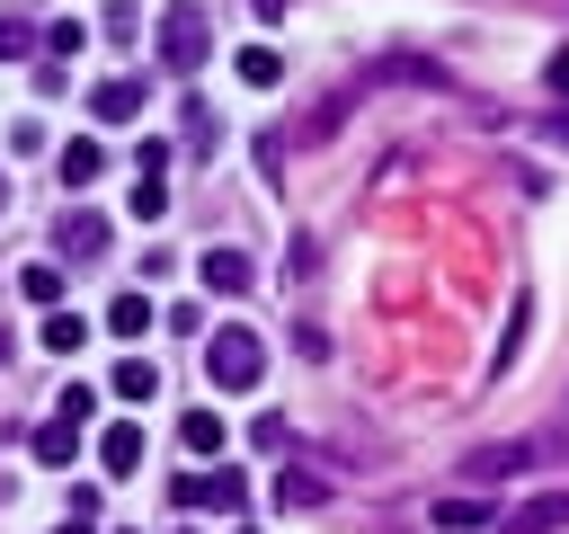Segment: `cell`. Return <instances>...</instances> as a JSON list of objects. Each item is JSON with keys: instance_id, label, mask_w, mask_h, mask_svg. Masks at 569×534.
I'll return each mask as SVG.
<instances>
[{"instance_id": "1", "label": "cell", "mask_w": 569, "mask_h": 534, "mask_svg": "<svg viewBox=\"0 0 569 534\" xmlns=\"http://www.w3.org/2000/svg\"><path fill=\"white\" fill-rule=\"evenodd\" d=\"M204 53H213V9L204 0H169L160 9V62L169 71H204Z\"/></svg>"}, {"instance_id": "2", "label": "cell", "mask_w": 569, "mask_h": 534, "mask_svg": "<svg viewBox=\"0 0 569 534\" xmlns=\"http://www.w3.org/2000/svg\"><path fill=\"white\" fill-rule=\"evenodd\" d=\"M169 498H178L187 516H240V507H249V481H240V463H222V454H213V472H187Z\"/></svg>"}, {"instance_id": "3", "label": "cell", "mask_w": 569, "mask_h": 534, "mask_svg": "<svg viewBox=\"0 0 569 534\" xmlns=\"http://www.w3.org/2000/svg\"><path fill=\"white\" fill-rule=\"evenodd\" d=\"M204 374H213L222 392H249V383L267 374V347H258V329H213V347H204Z\"/></svg>"}, {"instance_id": "4", "label": "cell", "mask_w": 569, "mask_h": 534, "mask_svg": "<svg viewBox=\"0 0 569 534\" xmlns=\"http://www.w3.org/2000/svg\"><path fill=\"white\" fill-rule=\"evenodd\" d=\"M551 445H533V436H498V445H471L462 454V472L471 481H507V472H525V463H542Z\"/></svg>"}, {"instance_id": "5", "label": "cell", "mask_w": 569, "mask_h": 534, "mask_svg": "<svg viewBox=\"0 0 569 534\" xmlns=\"http://www.w3.org/2000/svg\"><path fill=\"white\" fill-rule=\"evenodd\" d=\"M142 107H151V80H142V71H116V80L89 89V116H98V125H124V116H142Z\"/></svg>"}, {"instance_id": "6", "label": "cell", "mask_w": 569, "mask_h": 534, "mask_svg": "<svg viewBox=\"0 0 569 534\" xmlns=\"http://www.w3.org/2000/svg\"><path fill=\"white\" fill-rule=\"evenodd\" d=\"M98 249H107V222H98V214H80V205H71V214H62V222H53V258H98Z\"/></svg>"}, {"instance_id": "7", "label": "cell", "mask_w": 569, "mask_h": 534, "mask_svg": "<svg viewBox=\"0 0 569 534\" xmlns=\"http://www.w3.org/2000/svg\"><path fill=\"white\" fill-rule=\"evenodd\" d=\"M196 276H204V294H249V249H231V240H222V249H204V258H196Z\"/></svg>"}, {"instance_id": "8", "label": "cell", "mask_w": 569, "mask_h": 534, "mask_svg": "<svg viewBox=\"0 0 569 534\" xmlns=\"http://www.w3.org/2000/svg\"><path fill=\"white\" fill-rule=\"evenodd\" d=\"M445 534H480V525H498V498H471V490H453V498H436L427 507Z\"/></svg>"}, {"instance_id": "9", "label": "cell", "mask_w": 569, "mask_h": 534, "mask_svg": "<svg viewBox=\"0 0 569 534\" xmlns=\"http://www.w3.org/2000/svg\"><path fill=\"white\" fill-rule=\"evenodd\" d=\"M569 525V490H533L516 516H507V534H560Z\"/></svg>"}, {"instance_id": "10", "label": "cell", "mask_w": 569, "mask_h": 534, "mask_svg": "<svg viewBox=\"0 0 569 534\" xmlns=\"http://www.w3.org/2000/svg\"><path fill=\"white\" fill-rule=\"evenodd\" d=\"M107 383H116V400H151V392H160V365H151V356H116Z\"/></svg>"}, {"instance_id": "11", "label": "cell", "mask_w": 569, "mask_h": 534, "mask_svg": "<svg viewBox=\"0 0 569 534\" xmlns=\"http://www.w3.org/2000/svg\"><path fill=\"white\" fill-rule=\"evenodd\" d=\"M27 454H36V463H53V472H62V463H71V454H80V427H71V418H53V427H36V436H27Z\"/></svg>"}, {"instance_id": "12", "label": "cell", "mask_w": 569, "mask_h": 534, "mask_svg": "<svg viewBox=\"0 0 569 534\" xmlns=\"http://www.w3.org/2000/svg\"><path fill=\"white\" fill-rule=\"evenodd\" d=\"M44 347H53V356H80V347H89V320L53 303V312H44Z\"/></svg>"}, {"instance_id": "13", "label": "cell", "mask_w": 569, "mask_h": 534, "mask_svg": "<svg viewBox=\"0 0 569 534\" xmlns=\"http://www.w3.org/2000/svg\"><path fill=\"white\" fill-rule=\"evenodd\" d=\"M276 507H329V481H311V472H284V463H276Z\"/></svg>"}, {"instance_id": "14", "label": "cell", "mask_w": 569, "mask_h": 534, "mask_svg": "<svg viewBox=\"0 0 569 534\" xmlns=\"http://www.w3.org/2000/svg\"><path fill=\"white\" fill-rule=\"evenodd\" d=\"M18 294L53 312V303H62V267H53V258H36V267H18Z\"/></svg>"}, {"instance_id": "15", "label": "cell", "mask_w": 569, "mask_h": 534, "mask_svg": "<svg viewBox=\"0 0 569 534\" xmlns=\"http://www.w3.org/2000/svg\"><path fill=\"white\" fill-rule=\"evenodd\" d=\"M151 320H160V312H151L142 294H116V303H107V329H116V338H142Z\"/></svg>"}, {"instance_id": "16", "label": "cell", "mask_w": 569, "mask_h": 534, "mask_svg": "<svg viewBox=\"0 0 569 534\" xmlns=\"http://www.w3.org/2000/svg\"><path fill=\"white\" fill-rule=\"evenodd\" d=\"M98 463H107V472H133V463H142V427H107V436H98Z\"/></svg>"}, {"instance_id": "17", "label": "cell", "mask_w": 569, "mask_h": 534, "mask_svg": "<svg viewBox=\"0 0 569 534\" xmlns=\"http://www.w3.org/2000/svg\"><path fill=\"white\" fill-rule=\"evenodd\" d=\"M98 169H107V151H98V142H62V187H89Z\"/></svg>"}, {"instance_id": "18", "label": "cell", "mask_w": 569, "mask_h": 534, "mask_svg": "<svg viewBox=\"0 0 569 534\" xmlns=\"http://www.w3.org/2000/svg\"><path fill=\"white\" fill-rule=\"evenodd\" d=\"M178 436H187L196 454H222V436H231V427H222L213 409H187V418H178Z\"/></svg>"}, {"instance_id": "19", "label": "cell", "mask_w": 569, "mask_h": 534, "mask_svg": "<svg viewBox=\"0 0 569 534\" xmlns=\"http://www.w3.org/2000/svg\"><path fill=\"white\" fill-rule=\"evenodd\" d=\"M27 53H36V18L0 9V62H27Z\"/></svg>"}, {"instance_id": "20", "label": "cell", "mask_w": 569, "mask_h": 534, "mask_svg": "<svg viewBox=\"0 0 569 534\" xmlns=\"http://www.w3.org/2000/svg\"><path fill=\"white\" fill-rule=\"evenodd\" d=\"M240 80H249V89H276V80H284L276 44H249V53H240Z\"/></svg>"}, {"instance_id": "21", "label": "cell", "mask_w": 569, "mask_h": 534, "mask_svg": "<svg viewBox=\"0 0 569 534\" xmlns=\"http://www.w3.org/2000/svg\"><path fill=\"white\" fill-rule=\"evenodd\" d=\"M249 445H258V454H276V463H284V454H293V427H284V418H276V409H267V418H249Z\"/></svg>"}, {"instance_id": "22", "label": "cell", "mask_w": 569, "mask_h": 534, "mask_svg": "<svg viewBox=\"0 0 569 534\" xmlns=\"http://www.w3.org/2000/svg\"><path fill=\"white\" fill-rule=\"evenodd\" d=\"M44 44H53V62H71V53L89 44V27H80V18H53V27H44Z\"/></svg>"}, {"instance_id": "23", "label": "cell", "mask_w": 569, "mask_h": 534, "mask_svg": "<svg viewBox=\"0 0 569 534\" xmlns=\"http://www.w3.org/2000/svg\"><path fill=\"white\" fill-rule=\"evenodd\" d=\"M89 409H98V392H89V383H62V400H53V418H71V427H80Z\"/></svg>"}, {"instance_id": "24", "label": "cell", "mask_w": 569, "mask_h": 534, "mask_svg": "<svg viewBox=\"0 0 569 534\" xmlns=\"http://www.w3.org/2000/svg\"><path fill=\"white\" fill-rule=\"evenodd\" d=\"M169 169V142H133V178H160Z\"/></svg>"}, {"instance_id": "25", "label": "cell", "mask_w": 569, "mask_h": 534, "mask_svg": "<svg viewBox=\"0 0 569 534\" xmlns=\"http://www.w3.org/2000/svg\"><path fill=\"white\" fill-rule=\"evenodd\" d=\"M551 89H560V98H569V44H560V53H551Z\"/></svg>"}, {"instance_id": "26", "label": "cell", "mask_w": 569, "mask_h": 534, "mask_svg": "<svg viewBox=\"0 0 569 534\" xmlns=\"http://www.w3.org/2000/svg\"><path fill=\"white\" fill-rule=\"evenodd\" d=\"M249 9H258V18H284V9H293V0H249Z\"/></svg>"}, {"instance_id": "27", "label": "cell", "mask_w": 569, "mask_h": 534, "mask_svg": "<svg viewBox=\"0 0 569 534\" xmlns=\"http://www.w3.org/2000/svg\"><path fill=\"white\" fill-rule=\"evenodd\" d=\"M53 534H89V516H71V525H53Z\"/></svg>"}, {"instance_id": "28", "label": "cell", "mask_w": 569, "mask_h": 534, "mask_svg": "<svg viewBox=\"0 0 569 534\" xmlns=\"http://www.w3.org/2000/svg\"><path fill=\"white\" fill-rule=\"evenodd\" d=\"M0 365H9V320H0Z\"/></svg>"}, {"instance_id": "29", "label": "cell", "mask_w": 569, "mask_h": 534, "mask_svg": "<svg viewBox=\"0 0 569 534\" xmlns=\"http://www.w3.org/2000/svg\"><path fill=\"white\" fill-rule=\"evenodd\" d=\"M0 214H9V178H0Z\"/></svg>"}, {"instance_id": "30", "label": "cell", "mask_w": 569, "mask_h": 534, "mask_svg": "<svg viewBox=\"0 0 569 534\" xmlns=\"http://www.w3.org/2000/svg\"><path fill=\"white\" fill-rule=\"evenodd\" d=\"M0 498H9V481H0Z\"/></svg>"}, {"instance_id": "31", "label": "cell", "mask_w": 569, "mask_h": 534, "mask_svg": "<svg viewBox=\"0 0 569 534\" xmlns=\"http://www.w3.org/2000/svg\"><path fill=\"white\" fill-rule=\"evenodd\" d=\"M240 534H249V525H240Z\"/></svg>"}]
</instances>
